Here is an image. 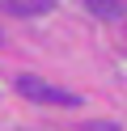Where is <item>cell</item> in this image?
Wrapping results in <instances>:
<instances>
[{
	"mask_svg": "<svg viewBox=\"0 0 127 131\" xmlns=\"http://www.w3.org/2000/svg\"><path fill=\"white\" fill-rule=\"evenodd\" d=\"M85 9L93 13V17H119V0H85Z\"/></svg>",
	"mask_w": 127,
	"mask_h": 131,
	"instance_id": "3957f363",
	"label": "cell"
},
{
	"mask_svg": "<svg viewBox=\"0 0 127 131\" xmlns=\"http://www.w3.org/2000/svg\"><path fill=\"white\" fill-rule=\"evenodd\" d=\"M4 9L17 13V17H25V13H47V9H51V0H8Z\"/></svg>",
	"mask_w": 127,
	"mask_h": 131,
	"instance_id": "7a4b0ae2",
	"label": "cell"
},
{
	"mask_svg": "<svg viewBox=\"0 0 127 131\" xmlns=\"http://www.w3.org/2000/svg\"><path fill=\"white\" fill-rule=\"evenodd\" d=\"M17 93L30 97V102H47V106H81V97L68 93V89H55L51 80H38V76H17Z\"/></svg>",
	"mask_w": 127,
	"mask_h": 131,
	"instance_id": "6da1fadb",
	"label": "cell"
}]
</instances>
